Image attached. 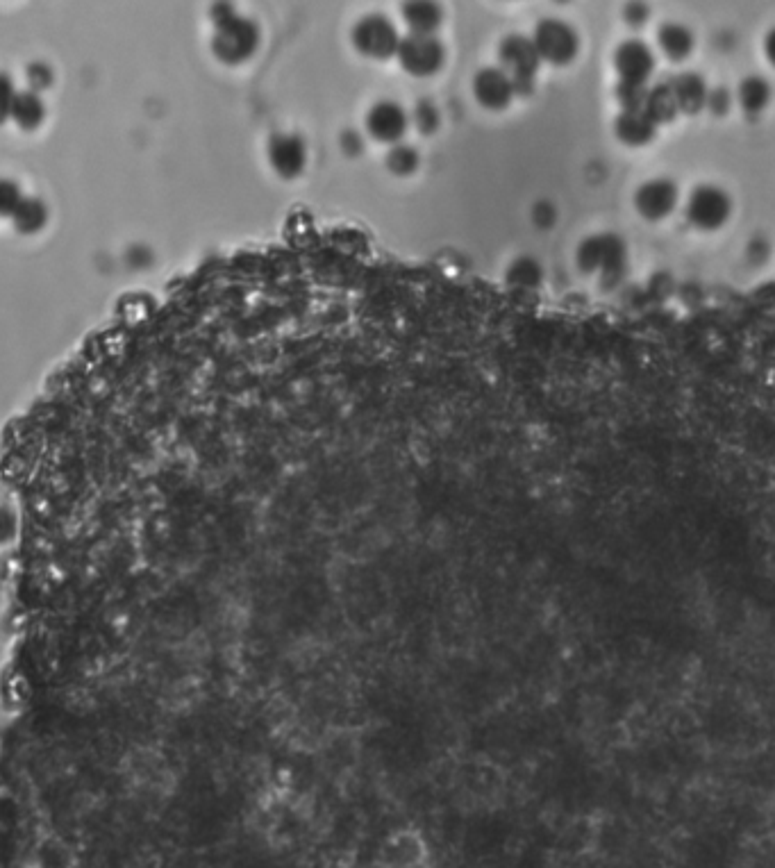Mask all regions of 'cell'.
<instances>
[{
  "label": "cell",
  "mask_w": 775,
  "mask_h": 868,
  "mask_svg": "<svg viewBox=\"0 0 775 868\" xmlns=\"http://www.w3.org/2000/svg\"><path fill=\"white\" fill-rule=\"evenodd\" d=\"M212 19V53L216 55V60L228 66H239L253 60V55L262 44L260 25L248 19V16L239 14L232 5H216Z\"/></svg>",
  "instance_id": "cell-1"
},
{
  "label": "cell",
  "mask_w": 775,
  "mask_h": 868,
  "mask_svg": "<svg viewBox=\"0 0 775 868\" xmlns=\"http://www.w3.org/2000/svg\"><path fill=\"white\" fill-rule=\"evenodd\" d=\"M680 210L691 228L700 232H716L730 221L735 200H732L728 189L716 185V182H700L682 198Z\"/></svg>",
  "instance_id": "cell-2"
},
{
  "label": "cell",
  "mask_w": 775,
  "mask_h": 868,
  "mask_svg": "<svg viewBox=\"0 0 775 868\" xmlns=\"http://www.w3.org/2000/svg\"><path fill=\"white\" fill-rule=\"evenodd\" d=\"M575 262L582 273L596 275L603 282L619 280L628 266V246L614 232H598L582 239L575 250Z\"/></svg>",
  "instance_id": "cell-3"
},
{
  "label": "cell",
  "mask_w": 775,
  "mask_h": 868,
  "mask_svg": "<svg viewBox=\"0 0 775 868\" xmlns=\"http://www.w3.org/2000/svg\"><path fill=\"white\" fill-rule=\"evenodd\" d=\"M612 64L619 75V91H646L648 80L653 78L657 55L644 39L632 37L616 46Z\"/></svg>",
  "instance_id": "cell-4"
},
{
  "label": "cell",
  "mask_w": 775,
  "mask_h": 868,
  "mask_svg": "<svg viewBox=\"0 0 775 868\" xmlns=\"http://www.w3.org/2000/svg\"><path fill=\"white\" fill-rule=\"evenodd\" d=\"M400 37L396 25L385 14H366L353 25L350 41L357 48V53L369 57L375 62H385L389 57H396Z\"/></svg>",
  "instance_id": "cell-5"
},
{
  "label": "cell",
  "mask_w": 775,
  "mask_h": 868,
  "mask_svg": "<svg viewBox=\"0 0 775 868\" xmlns=\"http://www.w3.org/2000/svg\"><path fill=\"white\" fill-rule=\"evenodd\" d=\"M532 44H535L541 62L566 66L571 64L580 53V37L573 25H569L555 16L541 19L532 32Z\"/></svg>",
  "instance_id": "cell-6"
},
{
  "label": "cell",
  "mask_w": 775,
  "mask_h": 868,
  "mask_svg": "<svg viewBox=\"0 0 775 868\" xmlns=\"http://www.w3.org/2000/svg\"><path fill=\"white\" fill-rule=\"evenodd\" d=\"M498 60H500V69L510 75V80L514 82L516 96L528 94V91L535 87L541 57L530 37L525 35L505 37L498 46Z\"/></svg>",
  "instance_id": "cell-7"
},
{
  "label": "cell",
  "mask_w": 775,
  "mask_h": 868,
  "mask_svg": "<svg viewBox=\"0 0 775 868\" xmlns=\"http://www.w3.org/2000/svg\"><path fill=\"white\" fill-rule=\"evenodd\" d=\"M396 60L414 78H430L446 64V48L437 37L407 35L400 39Z\"/></svg>",
  "instance_id": "cell-8"
},
{
  "label": "cell",
  "mask_w": 775,
  "mask_h": 868,
  "mask_svg": "<svg viewBox=\"0 0 775 868\" xmlns=\"http://www.w3.org/2000/svg\"><path fill=\"white\" fill-rule=\"evenodd\" d=\"M635 210L646 221H664L682 205L680 187L671 178H648L635 191Z\"/></svg>",
  "instance_id": "cell-9"
},
{
  "label": "cell",
  "mask_w": 775,
  "mask_h": 868,
  "mask_svg": "<svg viewBox=\"0 0 775 868\" xmlns=\"http://www.w3.org/2000/svg\"><path fill=\"white\" fill-rule=\"evenodd\" d=\"M364 125L371 139L387 146H396L403 141L412 123L410 112H407L403 105L396 103V100L385 98L371 105V110L364 116Z\"/></svg>",
  "instance_id": "cell-10"
},
{
  "label": "cell",
  "mask_w": 775,
  "mask_h": 868,
  "mask_svg": "<svg viewBox=\"0 0 775 868\" xmlns=\"http://www.w3.org/2000/svg\"><path fill=\"white\" fill-rule=\"evenodd\" d=\"M266 160L282 180H294L307 166V144L296 132H275L266 144Z\"/></svg>",
  "instance_id": "cell-11"
},
{
  "label": "cell",
  "mask_w": 775,
  "mask_h": 868,
  "mask_svg": "<svg viewBox=\"0 0 775 868\" xmlns=\"http://www.w3.org/2000/svg\"><path fill=\"white\" fill-rule=\"evenodd\" d=\"M473 98L489 112H503L516 98L514 82L500 66H485L473 75Z\"/></svg>",
  "instance_id": "cell-12"
},
{
  "label": "cell",
  "mask_w": 775,
  "mask_h": 868,
  "mask_svg": "<svg viewBox=\"0 0 775 868\" xmlns=\"http://www.w3.org/2000/svg\"><path fill=\"white\" fill-rule=\"evenodd\" d=\"M657 123L660 121L648 110L644 100L641 105L623 107V112L614 123V132L625 146H646L650 139H655Z\"/></svg>",
  "instance_id": "cell-13"
},
{
  "label": "cell",
  "mask_w": 775,
  "mask_h": 868,
  "mask_svg": "<svg viewBox=\"0 0 775 868\" xmlns=\"http://www.w3.org/2000/svg\"><path fill=\"white\" fill-rule=\"evenodd\" d=\"M655 39H657V50H660V55H664L666 60L671 62H685L696 48L694 30L678 21L662 23L660 28H657Z\"/></svg>",
  "instance_id": "cell-14"
},
{
  "label": "cell",
  "mask_w": 775,
  "mask_h": 868,
  "mask_svg": "<svg viewBox=\"0 0 775 868\" xmlns=\"http://www.w3.org/2000/svg\"><path fill=\"white\" fill-rule=\"evenodd\" d=\"M735 103L739 105V110L748 114V116H760L766 112V107L771 105L773 98V87L771 82L764 78V75H746V78L739 80V85L735 89Z\"/></svg>",
  "instance_id": "cell-15"
},
{
  "label": "cell",
  "mask_w": 775,
  "mask_h": 868,
  "mask_svg": "<svg viewBox=\"0 0 775 868\" xmlns=\"http://www.w3.org/2000/svg\"><path fill=\"white\" fill-rule=\"evenodd\" d=\"M707 94H710V87H707V82L700 78L698 73L675 75V80L669 87L673 107L682 112H689V110L696 112L700 107H705Z\"/></svg>",
  "instance_id": "cell-16"
},
{
  "label": "cell",
  "mask_w": 775,
  "mask_h": 868,
  "mask_svg": "<svg viewBox=\"0 0 775 868\" xmlns=\"http://www.w3.org/2000/svg\"><path fill=\"white\" fill-rule=\"evenodd\" d=\"M403 21L410 28V35H428L437 37V30L444 23V10L439 3L421 0V3H405L400 7Z\"/></svg>",
  "instance_id": "cell-17"
},
{
  "label": "cell",
  "mask_w": 775,
  "mask_h": 868,
  "mask_svg": "<svg viewBox=\"0 0 775 868\" xmlns=\"http://www.w3.org/2000/svg\"><path fill=\"white\" fill-rule=\"evenodd\" d=\"M12 121L19 125L23 132L39 130L41 123L46 121V103L41 100L39 94H35V91L30 89L19 91L14 98Z\"/></svg>",
  "instance_id": "cell-18"
},
{
  "label": "cell",
  "mask_w": 775,
  "mask_h": 868,
  "mask_svg": "<svg viewBox=\"0 0 775 868\" xmlns=\"http://www.w3.org/2000/svg\"><path fill=\"white\" fill-rule=\"evenodd\" d=\"M12 223L21 235H39L48 225V205L39 196H23L12 214Z\"/></svg>",
  "instance_id": "cell-19"
},
{
  "label": "cell",
  "mask_w": 775,
  "mask_h": 868,
  "mask_svg": "<svg viewBox=\"0 0 775 868\" xmlns=\"http://www.w3.org/2000/svg\"><path fill=\"white\" fill-rule=\"evenodd\" d=\"M541 280H544V269H541L535 257H516L510 269H507V285L512 289L532 291L541 285Z\"/></svg>",
  "instance_id": "cell-20"
},
{
  "label": "cell",
  "mask_w": 775,
  "mask_h": 868,
  "mask_svg": "<svg viewBox=\"0 0 775 868\" xmlns=\"http://www.w3.org/2000/svg\"><path fill=\"white\" fill-rule=\"evenodd\" d=\"M385 162H387V169L394 175H412L421 166V155L414 146L400 141L396 146H389Z\"/></svg>",
  "instance_id": "cell-21"
},
{
  "label": "cell",
  "mask_w": 775,
  "mask_h": 868,
  "mask_svg": "<svg viewBox=\"0 0 775 868\" xmlns=\"http://www.w3.org/2000/svg\"><path fill=\"white\" fill-rule=\"evenodd\" d=\"M410 123L421 132V135H432V132H437L441 123V114L437 110V105L430 103V100H419L414 107V112L410 114Z\"/></svg>",
  "instance_id": "cell-22"
},
{
  "label": "cell",
  "mask_w": 775,
  "mask_h": 868,
  "mask_svg": "<svg viewBox=\"0 0 775 868\" xmlns=\"http://www.w3.org/2000/svg\"><path fill=\"white\" fill-rule=\"evenodd\" d=\"M23 200V191L19 187V182H14L10 178H0V216H10L19 203Z\"/></svg>",
  "instance_id": "cell-23"
},
{
  "label": "cell",
  "mask_w": 775,
  "mask_h": 868,
  "mask_svg": "<svg viewBox=\"0 0 775 868\" xmlns=\"http://www.w3.org/2000/svg\"><path fill=\"white\" fill-rule=\"evenodd\" d=\"M53 80H55L53 69H50V66L44 62L28 64V69H25V82H28V89L35 91V94L48 89L50 85H53Z\"/></svg>",
  "instance_id": "cell-24"
},
{
  "label": "cell",
  "mask_w": 775,
  "mask_h": 868,
  "mask_svg": "<svg viewBox=\"0 0 775 868\" xmlns=\"http://www.w3.org/2000/svg\"><path fill=\"white\" fill-rule=\"evenodd\" d=\"M19 91L14 87V80L10 73L0 71V125H5L7 121L12 119V107H14V98Z\"/></svg>",
  "instance_id": "cell-25"
},
{
  "label": "cell",
  "mask_w": 775,
  "mask_h": 868,
  "mask_svg": "<svg viewBox=\"0 0 775 868\" xmlns=\"http://www.w3.org/2000/svg\"><path fill=\"white\" fill-rule=\"evenodd\" d=\"M339 144H341V150H344L346 155L355 157V155H360V153H362V148H364V139H362L360 135H357L355 130H346L344 135H341Z\"/></svg>",
  "instance_id": "cell-26"
},
{
  "label": "cell",
  "mask_w": 775,
  "mask_h": 868,
  "mask_svg": "<svg viewBox=\"0 0 775 868\" xmlns=\"http://www.w3.org/2000/svg\"><path fill=\"white\" fill-rule=\"evenodd\" d=\"M532 219H535L539 228H548V225L555 223V210L548 203H539L535 212H532Z\"/></svg>",
  "instance_id": "cell-27"
},
{
  "label": "cell",
  "mask_w": 775,
  "mask_h": 868,
  "mask_svg": "<svg viewBox=\"0 0 775 868\" xmlns=\"http://www.w3.org/2000/svg\"><path fill=\"white\" fill-rule=\"evenodd\" d=\"M762 50H764L766 62H769V66H773V69H775V25H773V28L769 32H766Z\"/></svg>",
  "instance_id": "cell-28"
}]
</instances>
